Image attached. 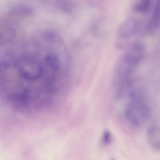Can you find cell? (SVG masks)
<instances>
[{"label":"cell","mask_w":160,"mask_h":160,"mask_svg":"<svg viewBox=\"0 0 160 160\" xmlns=\"http://www.w3.org/2000/svg\"><path fill=\"white\" fill-rule=\"evenodd\" d=\"M139 22L132 18L127 19L119 25L117 31L115 43L118 49L125 50L134 41L139 32Z\"/></svg>","instance_id":"1"},{"label":"cell","mask_w":160,"mask_h":160,"mask_svg":"<svg viewBox=\"0 0 160 160\" xmlns=\"http://www.w3.org/2000/svg\"><path fill=\"white\" fill-rule=\"evenodd\" d=\"M130 102L125 111V115L129 122L134 126H138L149 118L150 111L144 102L142 97H130Z\"/></svg>","instance_id":"2"},{"label":"cell","mask_w":160,"mask_h":160,"mask_svg":"<svg viewBox=\"0 0 160 160\" xmlns=\"http://www.w3.org/2000/svg\"><path fill=\"white\" fill-rule=\"evenodd\" d=\"M147 138L152 147L160 150V127L153 126L150 128L147 132Z\"/></svg>","instance_id":"3"},{"label":"cell","mask_w":160,"mask_h":160,"mask_svg":"<svg viewBox=\"0 0 160 160\" xmlns=\"http://www.w3.org/2000/svg\"><path fill=\"white\" fill-rule=\"evenodd\" d=\"M111 139V135L110 132L108 131H105L102 138V142L104 144H108L110 142Z\"/></svg>","instance_id":"4"},{"label":"cell","mask_w":160,"mask_h":160,"mask_svg":"<svg viewBox=\"0 0 160 160\" xmlns=\"http://www.w3.org/2000/svg\"><path fill=\"white\" fill-rule=\"evenodd\" d=\"M111 160H115L113 158H112Z\"/></svg>","instance_id":"5"}]
</instances>
